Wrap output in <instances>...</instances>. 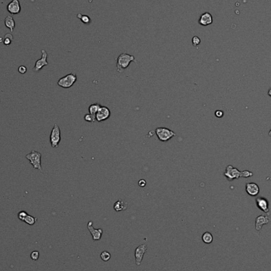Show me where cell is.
Returning a JSON list of instances; mask_svg holds the SVG:
<instances>
[{
	"mask_svg": "<svg viewBox=\"0 0 271 271\" xmlns=\"http://www.w3.org/2000/svg\"><path fill=\"white\" fill-rule=\"evenodd\" d=\"M224 176L228 178V181H232L234 179H239L240 178H249L253 176V173L249 170L240 171L238 169L235 168L232 165H228L224 170Z\"/></svg>",
	"mask_w": 271,
	"mask_h": 271,
	"instance_id": "cell-1",
	"label": "cell"
},
{
	"mask_svg": "<svg viewBox=\"0 0 271 271\" xmlns=\"http://www.w3.org/2000/svg\"><path fill=\"white\" fill-rule=\"evenodd\" d=\"M131 62H137L133 55L123 52L120 54L117 59V70L118 72L121 73L122 71L126 69L129 67Z\"/></svg>",
	"mask_w": 271,
	"mask_h": 271,
	"instance_id": "cell-2",
	"label": "cell"
},
{
	"mask_svg": "<svg viewBox=\"0 0 271 271\" xmlns=\"http://www.w3.org/2000/svg\"><path fill=\"white\" fill-rule=\"evenodd\" d=\"M26 158L28 160L30 161V164L33 166L34 169H37L40 171L42 172V167H41V154L39 152H37L35 150H33L30 153L26 155Z\"/></svg>",
	"mask_w": 271,
	"mask_h": 271,
	"instance_id": "cell-3",
	"label": "cell"
},
{
	"mask_svg": "<svg viewBox=\"0 0 271 271\" xmlns=\"http://www.w3.org/2000/svg\"><path fill=\"white\" fill-rule=\"evenodd\" d=\"M155 133L156 134L157 137L162 142H167L170 141L172 137L176 136V133L174 131L170 130L167 128H157L155 129Z\"/></svg>",
	"mask_w": 271,
	"mask_h": 271,
	"instance_id": "cell-4",
	"label": "cell"
},
{
	"mask_svg": "<svg viewBox=\"0 0 271 271\" xmlns=\"http://www.w3.org/2000/svg\"><path fill=\"white\" fill-rule=\"evenodd\" d=\"M77 81V75L75 73H70L65 75L64 77H62L58 80L57 84L60 87L63 88H70L75 84Z\"/></svg>",
	"mask_w": 271,
	"mask_h": 271,
	"instance_id": "cell-5",
	"label": "cell"
},
{
	"mask_svg": "<svg viewBox=\"0 0 271 271\" xmlns=\"http://www.w3.org/2000/svg\"><path fill=\"white\" fill-rule=\"evenodd\" d=\"M60 140H61L60 129H59V127L58 126V125L55 124L52 129L51 134H50V143H51L52 148H58Z\"/></svg>",
	"mask_w": 271,
	"mask_h": 271,
	"instance_id": "cell-6",
	"label": "cell"
},
{
	"mask_svg": "<svg viewBox=\"0 0 271 271\" xmlns=\"http://www.w3.org/2000/svg\"><path fill=\"white\" fill-rule=\"evenodd\" d=\"M110 115L111 112L108 107L101 106L95 115V119H96V121L102 122V121L107 120L110 117Z\"/></svg>",
	"mask_w": 271,
	"mask_h": 271,
	"instance_id": "cell-7",
	"label": "cell"
},
{
	"mask_svg": "<svg viewBox=\"0 0 271 271\" xmlns=\"http://www.w3.org/2000/svg\"><path fill=\"white\" fill-rule=\"evenodd\" d=\"M147 250H148V247H147L146 244H141L139 247H137L135 250V258H136V264L137 266H141V262H142L144 254L146 253Z\"/></svg>",
	"mask_w": 271,
	"mask_h": 271,
	"instance_id": "cell-8",
	"label": "cell"
},
{
	"mask_svg": "<svg viewBox=\"0 0 271 271\" xmlns=\"http://www.w3.org/2000/svg\"><path fill=\"white\" fill-rule=\"evenodd\" d=\"M41 54L42 56L41 58L38 60H37L35 63V66L34 67V70L37 72H38L39 71L42 69V67H45V66L48 65V63L47 61V57H48V53L45 50L42 49L41 50Z\"/></svg>",
	"mask_w": 271,
	"mask_h": 271,
	"instance_id": "cell-9",
	"label": "cell"
},
{
	"mask_svg": "<svg viewBox=\"0 0 271 271\" xmlns=\"http://www.w3.org/2000/svg\"><path fill=\"white\" fill-rule=\"evenodd\" d=\"M93 221H89L88 224H87V228L91 232L92 238H93L94 241H98V240H100L102 236L103 231L102 228H98V229H94L93 228Z\"/></svg>",
	"mask_w": 271,
	"mask_h": 271,
	"instance_id": "cell-10",
	"label": "cell"
},
{
	"mask_svg": "<svg viewBox=\"0 0 271 271\" xmlns=\"http://www.w3.org/2000/svg\"><path fill=\"white\" fill-rule=\"evenodd\" d=\"M246 191L250 196H257L259 194V187L255 182H248L246 184Z\"/></svg>",
	"mask_w": 271,
	"mask_h": 271,
	"instance_id": "cell-11",
	"label": "cell"
},
{
	"mask_svg": "<svg viewBox=\"0 0 271 271\" xmlns=\"http://www.w3.org/2000/svg\"><path fill=\"white\" fill-rule=\"evenodd\" d=\"M7 10L12 14H18L21 11V6L18 0H12L7 5Z\"/></svg>",
	"mask_w": 271,
	"mask_h": 271,
	"instance_id": "cell-12",
	"label": "cell"
},
{
	"mask_svg": "<svg viewBox=\"0 0 271 271\" xmlns=\"http://www.w3.org/2000/svg\"><path fill=\"white\" fill-rule=\"evenodd\" d=\"M256 204H257L258 208L260 209L262 211L264 212H267L269 213V203L268 201L263 198H256Z\"/></svg>",
	"mask_w": 271,
	"mask_h": 271,
	"instance_id": "cell-13",
	"label": "cell"
},
{
	"mask_svg": "<svg viewBox=\"0 0 271 271\" xmlns=\"http://www.w3.org/2000/svg\"><path fill=\"white\" fill-rule=\"evenodd\" d=\"M212 15L206 12L202 14L200 17V19H199V23L201 26H209L210 24H212Z\"/></svg>",
	"mask_w": 271,
	"mask_h": 271,
	"instance_id": "cell-14",
	"label": "cell"
},
{
	"mask_svg": "<svg viewBox=\"0 0 271 271\" xmlns=\"http://www.w3.org/2000/svg\"><path fill=\"white\" fill-rule=\"evenodd\" d=\"M270 221V219L269 218V216H259L256 218V224L255 228L257 231H260L261 230L262 226L263 224H268L269 222Z\"/></svg>",
	"mask_w": 271,
	"mask_h": 271,
	"instance_id": "cell-15",
	"label": "cell"
},
{
	"mask_svg": "<svg viewBox=\"0 0 271 271\" xmlns=\"http://www.w3.org/2000/svg\"><path fill=\"white\" fill-rule=\"evenodd\" d=\"M128 207L127 202L123 201L122 199H119L117 201H116L113 205V209L116 212H121L123 210H125Z\"/></svg>",
	"mask_w": 271,
	"mask_h": 271,
	"instance_id": "cell-16",
	"label": "cell"
},
{
	"mask_svg": "<svg viewBox=\"0 0 271 271\" xmlns=\"http://www.w3.org/2000/svg\"><path fill=\"white\" fill-rule=\"evenodd\" d=\"M5 26L9 28L11 32L14 31V28H15V22H14V18H12L11 16H7L5 18Z\"/></svg>",
	"mask_w": 271,
	"mask_h": 271,
	"instance_id": "cell-17",
	"label": "cell"
},
{
	"mask_svg": "<svg viewBox=\"0 0 271 271\" xmlns=\"http://www.w3.org/2000/svg\"><path fill=\"white\" fill-rule=\"evenodd\" d=\"M100 104L98 103H94L92 105H91L89 106V113H91V115H93V116H95L97 112L98 111V109H100Z\"/></svg>",
	"mask_w": 271,
	"mask_h": 271,
	"instance_id": "cell-18",
	"label": "cell"
},
{
	"mask_svg": "<svg viewBox=\"0 0 271 271\" xmlns=\"http://www.w3.org/2000/svg\"><path fill=\"white\" fill-rule=\"evenodd\" d=\"M213 240V237H212V235L210 232H205L202 236V240L204 242L205 244H209L212 242Z\"/></svg>",
	"mask_w": 271,
	"mask_h": 271,
	"instance_id": "cell-19",
	"label": "cell"
},
{
	"mask_svg": "<svg viewBox=\"0 0 271 271\" xmlns=\"http://www.w3.org/2000/svg\"><path fill=\"white\" fill-rule=\"evenodd\" d=\"M24 221L26 222V224H29V225H34L36 223V221H37V218L34 217V216H30V215H28Z\"/></svg>",
	"mask_w": 271,
	"mask_h": 271,
	"instance_id": "cell-20",
	"label": "cell"
},
{
	"mask_svg": "<svg viewBox=\"0 0 271 271\" xmlns=\"http://www.w3.org/2000/svg\"><path fill=\"white\" fill-rule=\"evenodd\" d=\"M13 40H14V38H13V36H12L11 34H6L5 37H4V41H3L4 45H10V44H11V42L13 41Z\"/></svg>",
	"mask_w": 271,
	"mask_h": 271,
	"instance_id": "cell-21",
	"label": "cell"
},
{
	"mask_svg": "<svg viewBox=\"0 0 271 271\" xmlns=\"http://www.w3.org/2000/svg\"><path fill=\"white\" fill-rule=\"evenodd\" d=\"M100 257H101V259L102 261L107 262L110 259L111 255H110V253H109V252L106 251H102L101 253V255H100Z\"/></svg>",
	"mask_w": 271,
	"mask_h": 271,
	"instance_id": "cell-22",
	"label": "cell"
},
{
	"mask_svg": "<svg viewBox=\"0 0 271 271\" xmlns=\"http://www.w3.org/2000/svg\"><path fill=\"white\" fill-rule=\"evenodd\" d=\"M77 17L79 18V19L81 20V21L83 22V23L89 24L90 22H91V18H90L89 16L82 15V14H78Z\"/></svg>",
	"mask_w": 271,
	"mask_h": 271,
	"instance_id": "cell-23",
	"label": "cell"
},
{
	"mask_svg": "<svg viewBox=\"0 0 271 271\" xmlns=\"http://www.w3.org/2000/svg\"><path fill=\"white\" fill-rule=\"evenodd\" d=\"M84 120L87 122H91V123H94V121H96V119H95V116H93V115H91V113H87V114H85L84 116Z\"/></svg>",
	"mask_w": 271,
	"mask_h": 271,
	"instance_id": "cell-24",
	"label": "cell"
},
{
	"mask_svg": "<svg viewBox=\"0 0 271 271\" xmlns=\"http://www.w3.org/2000/svg\"><path fill=\"white\" fill-rule=\"evenodd\" d=\"M27 216H28L27 212H25V211H21V212H18V219H19L20 220H22V221H24Z\"/></svg>",
	"mask_w": 271,
	"mask_h": 271,
	"instance_id": "cell-25",
	"label": "cell"
},
{
	"mask_svg": "<svg viewBox=\"0 0 271 271\" xmlns=\"http://www.w3.org/2000/svg\"><path fill=\"white\" fill-rule=\"evenodd\" d=\"M39 255H40L39 252H38L37 251H33L31 253L30 257H31V259L34 260V261H37V260L39 259Z\"/></svg>",
	"mask_w": 271,
	"mask_h": 271,
	"instance_id": "cell-26",
	"label": "cell"
},
{
	"mask_svg": "<svg viewBox=\"0 0 271 271\" xmlns=\"http://www.w3.org/2000/svg\"><path fill=\"white\" fill-rule=\"evenodd\" d=\"M192 43H193V45H194V46H198V45H199V44L201 43L200 38L198 37H197V36L194 37H193V39H192Z\"/></svg>",
	"mask_w": 271,
	"mask_h": 271,
	"instance_id": "cell-27",
	"label": "cell"
},
{
	"mask_svg": "<svg viewBox=\"0 0 271 271\" xmlns=\"http://www.w3.org/2000/svg\"><path fill=\"white\" fill-rule=\"evenodd\" d=\"M215 116L218 118H221V117H224V112L222 110H220V109H218L215 112Z\"/></svg>",
	"mask_w": 271,
	"mask_h": 271,
	"instance_id": "cell-28",
	"label": "cell"
},
{
	"mask_svg": "<svg viewBox=\"0 0 271 271\" xmlns=\"http://www.w3.org/2000/svg\"><path fill=\"white\" fill-rule=\"evenodd\" d=\"M26 71H27V68H26V67H25V66H20V67H18V72H19V73L25 74Z\"/></svg>",
	"mask_w": 271,
	"mask_h": 271,
	"instance_id": "cell-29",
	"label": "cell"
},
{
	"mask_svg": "<svg viewBox=\"0 0 271 271\" xmlns=\"http://www.w3.org/2000/svg\"><path fill=\"white\" fill-rule=\"evenodd\" d=\"M138 185L139 186H141V187H144L146 186V181L144 179H141V180L138 182Z\"/></svg>",
	"mask_w": 271,
	"mask_h": 271,
	"instance_id": "cell-30",
	"label": "cell"
},
{
	"mask_svg": "<svg viewBox=\"0 0 271 271\" xmlns=\"http://www.w3.org/2000/svg\"><path fill=\"white\" fill-rule=\"evenodd\" d=\"M268 95H269V96H270V97H271V88L269 90V91H268Z\"/></svg>",
	"mask_w": 271,
	"mask_h": 271,
	"instance_id": "cell-31",
	"label": "cell"
},
{
	"mask_svg": "<svg viewBox=\"0 0 271 271\" xmlns=\"http://www.w3.org/2000/svg\"><path fill=\"white\" fill-rule=\"evenodd\" d=\"M269 136H270V137H271V129H270V131H269Z\"/></svg>",
	"mask_w": 271,
	"mask_h": 271,
	"instance_id": "cell-32",
	"label": "cell"
}]
</instances>
